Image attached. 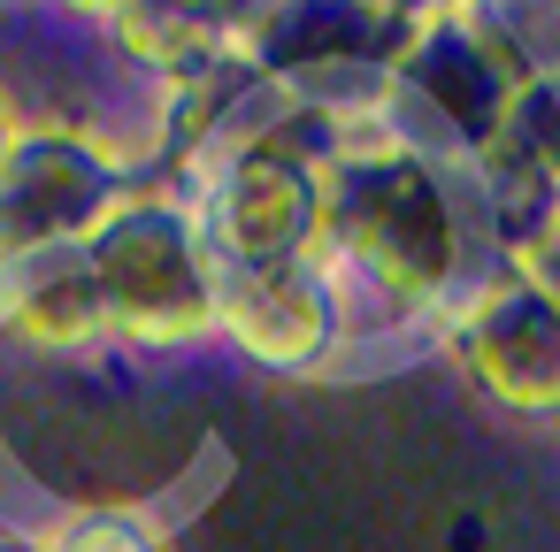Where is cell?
Returning <instances> with one entry per match:
<instances>
[{"label":"cell","mask_w":560,"mask_h":552,"mask_svg":"<svg viewBox=\"0 0 560 552\" xmlns=\"http://www.w3.org/2000/svg\"><path fill=\"white\" fill-rule=\"evenodd\" d=\"M116 32H124V47H131L139 62L170 70L177 85L200 78V70H215L223 55H238V39H223V32H208V24L162 9V0H131V9H116Z\"/></svg>","instance_id":"obj_9"},{"label":"cell","mask_w":560,"mask_h":552,"mask_svg":"<svg viewBox=\"0 0 560 552\" xmlns=\"http://www.w3.org/2000/svg\"><path fill=\"white\" fill-rule=\"evenodd\" d=\"M415 24L384 16L376 0H269V9L238 32L246 70L269 85H315V78H361L392 70Z\"/></svg>","instance_id":"obj_5"},{"label":"cell","mask_w":560,"mask_h":552,"mask_svg":"<svg viewBox=\"0 0 560 552\" xmlns=\"http://www.w3.org/2000/svg\"><path fill=\"white\" fill-rule=\"evenodd\" d=\"M522 284H537V292L560 307V215H552V231H545V238L522 254Z\"/></svg>","instance_id":"obj_12"},{"label":"cell","mask_w":560,"mask_h":552,"mask_svg":"<svg viewBox=\"0 0 560 552\" xmlns=\"http://www.w3.org/2000/svg\"><path fill=\"white\" fill-rule=\"evenodd\" d=\"M215 330L261 368H315L338 345V300L307 261L215 269Z\"/></svg>","instance_id":"obj_7"},{"label":"cell","mask_w":560,"mask_h":552,"mask_svg":"<svg viewBox=\"0 0 560 552\" xmlns=\"http://www.w3.org/2000/svg\"><path fill=\"white\" fill-rule=\"evenodd\" d=\"M384 16H399V24H430V16H445L453 0H376Z\"/></svg>","instance_id":"obj_13"},{"label":"cell","mask_w":560,"mask_h":552,"mask_svg":"<svg viewBox=\"0 0 560 552\" xmlns=\"http://www.w3.org/2000/svg\"><path fill=\"white\" fill-rule=\"evenodd\" d=\"M323 238L346 254V269L369 277V292H384L392 307H422L460 277L468 223L438 162L376 146L323 169Z\"/></svg>","instance_id":"obj_1"},{"label":"cell","mask_w":560,"mask_h":552,"mask_svg":"<svg viewBox=\"0 0 560 552\" xmlns=\"http://www.w3.org/2000/svg\"><path fill=\"white\" fill-rule=\"evenodd\" d=\"M453 361L491 407L529 414V422L560 414V307L537 284L522 277L483 284L468 315L453 322Z\"/></svg>","instance_id":"obj_4"},{"label":"cell","mask_w":560,"mask_h":552,"mask_svg":"<svg viewBox=\"0 0 560 552\" xmlns=\"http://www.w3.org/2000/svg\"><path fill=\"white\" fill-rule=\"evenodd\" d=\"M0 338L39 353H85L108 338V307L85 246H39L0 261Z\"/></svg>","instance_id":"obj_8"},{"label":"cell","mask_w":560,"mask_h":552,"mask_svg":"<svg viewBox=\"0 0 560 552\" xmlns=\"http://www.w3.org/2000/svg\"><path fill=\"white\" fill-rule=\"evenodd\" d=\"M108 330L139 345H177L215 330V269L185 208L170 200H116L85 238Z\"/></svg>","instance_id":"obj_2"},{"label":"cell","mask_w":560,"mask_h":552,"mask_svg":"<svg viewBox=\"0 0 560 552\" xmlns=\"http://www.w3.org/2000/svg\"><path fill=\"white\" fill-rule=\"evenodd\" d=\"M323 238V177L261 154H231V169L208 192V269H277L307 261Z\"/></svg>","instance_id":"obj_6"},{"label":"cell","mask_w":560,"mask_h":552,"mask_svg":"<svg viewBox=\"0 0 560 552\" xmlns=\"http://www.w3.org/2000/svg\"><path fill=\"white\" fill-rule=\"evenodd\" d=\"M162 9H177V16H192V24H208V32H223V39H238L269 0H162Z\"/></svg>","instance_id":"obj_11"},{"label":"cell","mask_w":560,"mask_h":552,"mask_svg":"<svg viewBox=\"0 0 560 552\" xmlns=\"http://www.w3.org/2000/svg\"><path fill=\"white\" fill-rule=\"evenodd\" d=\"M124 200V169L62 131L16 139L0 154V261L39 246H85L101 215Z\"/></svg>","instance_id":"obj_3"},{"label":"cell","mask_w":560,"mask_h":552,"mask_svg":"<svg viewBox=\"0 0 560 552\" xmlns=\"http://www.w3.org/2000/svg\"><path fill=\"white\" fill-rule=\"evenodd\" d=\"M70 9H101V16H116V9H131V0H70Z\"/></svg>","instance_id":"obj_14"},{"label":"cell","mask_w":560,"mask_h":552,"mask_svg":"<svg viewBox=\"0 0 560 552\" xmlns=\"http://www.w3.org/2000/svg\"><path fill=\"white\" fill-rule=\"evenodd\" d=\"M16 146V131H9V101H0V154H9Z\"/></svg>","instance_id":"obj_15"},{"label":"cell","mask_w":560,"mask_h":552,"mask_svg":"<svg viewBox=\"0 0 560 552\" xmlns=\"http://www.w3.org/2000/svg\"><path fill=\"white\" fill-rule=\"evenodd\" d=\"M0 552H154V537H139L131 521H78L62 537H16V544H0Z\"/></svg>","instance_id":"obj_10"}]
</instances>
